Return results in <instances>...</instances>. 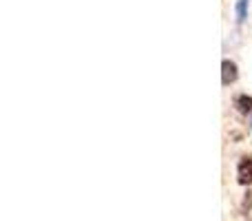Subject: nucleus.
<instances>
[{
	"label": "nucleus",
	"mask_w": 252,
	"mask_h": 221,
	"mask_svg": "<svg viewBox=\"0 0 252 221\" xmlns=\"http://www.w3.org/2000/svg\"><path fill=\"white\" fill-rule=\"evenodd\" d=\"M237 182L241 186H250L252 184V157H244L237 166Z\"/></svg>",
	"instance_id": "nucleus-1"
},
{
	"label": "nucleus",
	"mask_w": 252,
	"mask_h": 221,
	"mask_svg": "<svg viewBox=\"0 0 252 221\" xmlns=\"http://www.w3.org/2000/svg\"><path fill=\"white\" fill-rule=\"evenodd\" d=\"M237 75H239V73H237V64H235V62L223 60V64H221V82L228 87V84H232L237 80Z\"/></svg>",
	"instance_id": "nucleus-2"
},
{
	"label": "nucleus",
	"mask_w": 252,
	"mask_h": 221,
	"mask_svg": "<svg viewBox=\"0 0 252 221\" xmlns=\"http://www.w3.org/2000/svg\"><path fill=\"white\" fill-rule=\"evenodd\" d=\"M235 106H237V111L241 113V115H252V97H248V95H239L235 100Z\"/></svg>",
	"instance_id": "nucleus-3"
},
{
	"label": "nucleus",
	"mask_w": 252,
	"mask_h": 221,
	"mask_svg": "<svg viewBox=\"0 0 252 221\" xmlns=\"http://www.w3.org/2000/svg\"><path fill=\"white\" fill-rule=\"evenodd\" d=\"M241 215L246 221H252V190L246 192L244 201H241Z\"/></svg>",
	"instance_id": "nucleus-4"
},
{
	"label": "nucleus",
	"mask_w": 252,
	"mask_h": 221,
	"mask_svg": "<svg viewBox=\"0 0 252 221\" xmlns=\"http://www.w3.org/2000/svg\"><path fill=\"white\" fill-rule=\"evenodd\" d=\"M248 16V0H237V22H244Z\"/></svg>",
	"instance_id": "nucleus-5"
}]
</instances>
